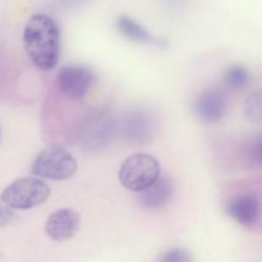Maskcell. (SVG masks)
I'll return each instance as SVG.
<instances>
[{
	"label": "cell",
	"mask_w": 262,
	"mask_h": 262,
	"mask_svg": "<svg viewBox=\"0 0 262 262\" xmlns=\"http://www.w3.org/2000/svg\"><path fill=\"white\" fill-rule=\"evenodd\" d=\"M94 72L87 67H64L58 74V86L61 94L72 100H81L94 84Z\"/></svg>",
	"instance_id": "obj_5"
},
{
	"label": "cell",
	"mask_w": 262,
	"mask_h": 262,
	"mask_svg": "<svg viewBox=\"0 0 262 262\" xmlns=\"http://www.w3.org/2000/svg\"><path fill=\"white\" fill-rule=\"evenodd\" d=\"M227 106L228 101L224 92L219 89H210L197 97L194 112L200 120L211 124L223 119Z\"/></svg>",
	"instance_id": "obj_8"
},
{
	"label": "cell",
	"mask_w": 262,
	"mask_h": 262,
	"mask_svg": "<svg viewBox=\"0 0 262 262\" xmlns=\"http://www.w3.org/2000/svg\"><path fill=\"white\" fill-rule=\"evenodd\" d=\"M156 130V120L146 110H132L119 122V132L128 143H145Z\"/></svg>",
	"instance_id": "obj_6"
},
{
	"label": "cell",
	"mask_w": 262,
	"mask_h": 262,
	"mask_svg": "<svg viewBox=\"0 0 262 262\" xmlns=\"http://www.w3.org/2000/svg\"><path fill=\"white\" fill-rule=\"evenodd\" d=\"M163 262H193L192 256L182 248H176L166 252L163 257Z\"/></svg>",
	"instance_id": "obj_15"
},
{
	"label": "cell",
	"mask_w": 262,
	"mask_h": 262,
	"mask_svg": "<svg viewBox=\"0 0 262 262\" xmlns=\"http://www.w3.org/2000/svg\"><path fill=\"white\" fill-rule=\"evenodd\" d=\"M225 83L233 89H242L247 86L250 82V72L246 67L235 64V66L229 67L224 74Z\"/></svg>",
	"instance_id": "obj_13"
},
{
	"label": "cell",
	"mask_w": 262,
	"mask_h": 262,
	"mask_svg": "<svg viewBox=\"0 0 262 262\" xmlns=\"http://www.w3.org/2000/svg\"><path fill=\"white\" fill-rule=\"evenodd\" d=\"M81 216L72 209H60L49 216L45 224V233L55 242H64L78 233Z\"/></svg>",
	"instance_id": "obj_7"
},
{
	"label": "cell",
	"mask_w": 262,
	"mask_h": 262,
	"mask_svg": "<svg viewBox=\"0 0 262 262\" xmlns=\"http://www.w3.org/2000/svg\"><path fill=\"white\" fill-rule=\"evenodd\" d=\"M117 30L128 40L137 43H151L155 42L154 36L143 27L141 23L135 20L128 15H119L115 20Z\"/></svg>",
	"instance_id": "obj_12"
},
{
	"label": "cell",
	"mask_w": 262,
	"mask_h": 262,
	"mask_svg": "<svg viewBox=\"0 0 262 262\" xmlns=\"http://www.w3.org/2000/svg\"><path fill=\"white\" fill-rule=\"evenodd\" d=\"M114 125L112 119L104 114H96L89 118L83 129V143L87 148H100L110 140Z\"/></svg>",
	"instance_id": "obj_9"
},
{
	"label": "cell",
	"mask_w": 262,
	"mask_h": 262,
	"mask_svg": "<svg viewBox=\"0 0 262 262\" xmlns=\"http://www.w3.org/2000/svg\"><path fill=\"white\" fill-rule=\"evenodd\" d=\"M245 113L252 122L258 123L261 120V95L256 91L247 97L245 102Z\"/></svg>",
	"instance_id": "obj_14"
},
{
	"label": "cell",
	"mask_w": 262,
	"mask_h": 262,
	"mask_svg": "<svg viewBox=\"0 0 262 262\" xmlns=\"http://www.w3.org/2000/svg\"><path fill=\"white\" fill-rule=\"evenodd\" d=\"M174 194V184L166 177L159 178L152 186L138 194V202L146 210H158L169 204Z\"/></svg>",
	"instance_id": "obj_10"
},
{
	"label": "cell",
	"mask_w": 262,
	"mask_h": 262,
	"mask_svg": "<svg viewBox=\"0 0 262 262\" xmlns=\"http://www.w3.org/2000/svg\"><path fill=\"white\" fill-rule=\"evenodd\" d=\"M13 217V212L8 209L4 204H0V225H5L10 222Z\"/></svg>",
	"instance_id": "obj_18"
},
{
	"label": "cell",
	"mask_w": 262,
	"mask_h": 262,
	"mask_svg": "<svg viewBox=\"0 0 262 262\" xmlns=\"http://www.w3.org/2000/svg\"><path fill=\"white\" fill-rule=\"evenodd\" d=\"M168 5H179L182 3V0H164Z\"/></svg>",
	"instance_id": "obj_19"
},
{
	"label": "cell",
	"mask_w": 262,
	"mask_h": 262,
	"mask_svg": "<svg viewBox=\"0 0 262 262\" xmlns=\"http://www.w3.org/2000/svg\"><path fill=\"white\" fill-rule=\"evenodd\" d=\"M23 46L30 60L41 71H51L60 55V31L50 15L33 14L23 30Z\"/></svg>",
	"instance_id": "obj_1"
},
{
	"label": "cell",
	"mask_w": 262,
	"mask_h": 262,
	"mask_svg": "<svg viewBox=\"0 0 262 262\" xmlns=\"http://www.w3.org/2000/svg\"><path fill=\"white\" fill-rule=\"evenodd\" d=\"M228 214L242 227H252L260 217V200L255 194H243L230 202Z\"/></svg>",
	"instance_id": "obj_11"
},
{
	"label": "cell",
	"mask_w": 262,
	"mask_h": 262,
	"mask_svg": "<svg viewBox=\"0 0 262 262\" xmlns=\"http://www.w3.org/2000/svg\"><path fill=\"white\" fill-rule=\"evenodd\" d=\"M160 163L147 154H135L125 159L119 169V181L125 189L142 192L160 178Z\"/></svg>",
	"instance_id": "obj_2"
},
{
	"label": "cell",
	"mask_w": 262,
	"mask_h": 262,
	"mask_svg": "<svg viewBox=\"0 0 262 262\" xmlns=\"http://www.w3.org/2000/svg\"><path fill=\"white\" fill-rule=\"evenodd\" d=\"M261 155H262V146L261 140L258 138L255 145L250 150V160L253 161L256 165H261Z\"/></svg>",
	"instance_id": "obj_17"
},
{
	"label": "cell",
	"mask_w": 262,
	"mask_h": 262,
	"mask_svg": "<svg viewBox=\"0 0 262 262\" xmlns=\"http://www.w3.org/2000/svg\"><path fill=\"white\" fill-rule=\"evenodd\" d=\"M90 0H56V5L64 10H73L87 4Z\"/></svg>",
	"instance_id": "obj_16"
},
{
	"label": "cell",
	"mask_w": 262,
	"mask_h": 262,
	"mask_svg": "<svg viewBox=\"0 0 262 262\" xmlns=\"http://www.w3.org/2000/svg\"><path fill=\"white\" fill-rule=\"evenodd\" d=\"M50 196V187L40 178L23 177L10 183L2 193V201L8 209L30 210Z\"/></svg>",
	"instance_id": "obj_3"
},
{
	"label": "cell",
	"mask_w": 262,
	"mask_h": 262,
	"mask_svg": "<svg viewBox=\"0 0 262 262\" xmlns=\"http://www.w3.org/2000/svg\"><path fill=\"white\" fill-rule=\"evenodd\" d=\"M77 171V160L71 152L61 147H50L41 151L35 159L32 173L36 177L51 181H64Z\"/></svg>",
	"instance_id": "obj_4"
}]
</instances>
